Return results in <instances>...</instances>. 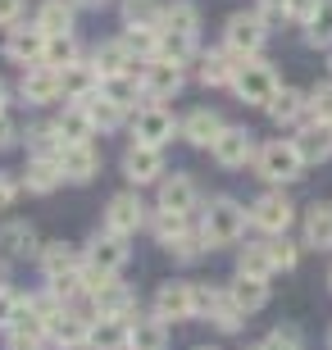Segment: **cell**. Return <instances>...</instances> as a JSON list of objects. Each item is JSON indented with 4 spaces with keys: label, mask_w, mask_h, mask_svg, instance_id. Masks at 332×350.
I'll use <instances>...</instances> for the list:
<instances>
[{
    "label": "cell",
    "mask_w": 332,
    "mask_h": 350,
    "mask_svg": "<svg viewBox=\"0 0 332 350\" xmlns=\"http://www.w3.org/2000/svg\"><path fill=\"white\" fill-rule=\"evenodd\" d=\"M209 155H214L218 169H246V164L255 159V137L246 128H223L218 142L209 146Z\"/></svg>",
    "instance_id": "12"
},
{
    "label": "cell",
    "mask_w": 332,
    "mask_h": 350,
    "mask_svg": "<svg viewBox=\"0 0 332 350\" xmlns=\"http://www.w3.org/2000/svg\"><path fill=\"white\" fill-rule=\"evenodd\" d=\"M146 223H151V232H155V241H159V246H173V241H178V237L182 232H187V228H192V219H187V214H168V209H155V214H151V219H146Z\"/></svg>",
    "instance_id": "38"
},
{
    "label": "cell",
    "mask_w": 332,
    "mask_h": 350,
    "mask_svg": "<svg viewBox=\"0 0 332 350\" xmlns=\"http://www.w3.org/2000/svg\"><path fill=\"white\" fill-rule=\"evenodd\" d=\"M0 250L10 255V260H27V255H41V241H37V228L23 219H14L0 228Z\"/></svg>",
    "instance_id": "24"
},
{
    "label": "cell",
    "mask_w": 332,
    "mask_h": 350,
    "mask_svg": "<svg viewBox=\"0 0 332 350\" xmlns=\"http://www.w3.org/2000/svg\"><path fill=\"white\" fill-rule=\"evenodd\" d=\"M60 82H64V96H68L73 105L91 100V96L101 91V73H96L91 64H73V68H64V73H60Z\"/></svg>",
    "instance_id": "29"
},
{
    "label": "cell",
    "mask_w": 332,
    "mask_h": 350,
    "mask_svg": "<svg viewBox=\"0 0 332 350\" xmlns=\"http://www.w3.org/2000/svg\"><path fill=\"white\" fill-rule=\"evenodd\" d=\"M146 219H151V209L141 205L137 187L110 196V205H105V232H114V237H132L137 228H146Z\"/></svg>",
    "instance_id": "7"
},
{
    "label": "cell",
    "mask_w": 332,
    "mask_h": 350,
    "mask_svg": "<svg viewBox=\"0 0 332 350\" xmlns=\"http://www.w3.org/2000/svg\"><path fill=\"white\" fill-rule=\"evenodd\" d=\"M55 132H60V142L73 146V142H91L96 137V123H91V109L87 105H64V114L55 118Z\"/></svg>",
    "instance_id": "25"
},
{
    "label": "cell",
    "mask_w": 332,
    "mask_h": 350,
    "mask_svg": "<svg viewBox=\"0 0 332 350\" xmlns=\"http://www.w3.org/2000/svg\"><path fill=\"white\" fill-rule=\"evenodd\" d=\"M305 37H309V46H323V51H332V0H323L319 14L305 23Z\"/></svg>",
    "instance_id": "44"
},
{
    "label": "cell",
    "mask_w": 332,
    "mask_h": 350,
    "mask_svg": "<svg viewBox=\"0 0 332 350\" xmlns=\"http://www.w3.org/2000/svg\"><path fill=\"white\" fill-rule=\"evenodd\" d=\"M159 32L196 37V32H201V10H196L192 0H173V5H164V14H159Z\"/></svg>",
    "instance_id": "27"
},
{
    "label": "cell",
    "mask_w": 332,
    "mask_h": 350,
    "mask_svg": "<svg viewBox=\"0 0 332 350\" xmlns=\"http://www.w3.org/2000/svg\"><path fill=\"white\" fill-rule=\"evenodd\" d=\"M96 305V319H137V305H132V291L123 282H114V286H105L101 296L91 300Z\"/></svg>",
    "instance_id": "30"
},
{
    "label": "cell",
    "mask_w": 332,
    "mask_h": 350,
    "mask_svg": "<svg viewBox=\"0 0 332 350\" xmlns=\"http://www.w3.org/2000/svg\"><path fill=\"white\" fill-rule=\"evenodd\" d=\"M228 128L223 123V114L218 109H192V114L178 123V132H182V142L187 146H201V150H209V146L218 142V132Z\"/></svg>",
    "instance_id": "18"
},
{
    "label": "cell",
    "mask_w": 332,
    "mask_h": 350,
    "mask_svg": "<svg viewBox=\"0 0 332 350\" xmlns=\"http://www.w3.org/2000/svg\"><path fill=\"white\" fill-rule=\"evenodd\" d=\"M305 109L314 123H332V82H319V87L305 96Z\"/></svg>",
    "instance_id": "47"
},
{
    "label": "cell",
    "mask_w": 332,
    "mask_h": 350,
    "mask_svg": "<svg viewBox=\"0 0 332 350\" xmlns=\"http://www.w3.org/2000/svg\"><path fill=\"white\" fill-rule=\"evenodd\" d=\"M328 286H332V269H328Z\"/></svg>",
    "instance_id": "62"
},
{
    "label": "cell",
    "mask_w": 332,
    "mask_h": 350,
    "mask_svg": "<svg viewBox=\"0 0 332 350\" xmlns=\"http://www.w3.org/2000/svg\"><path fill=\"white\" fill-rule=\"evenodd\" d=\"M237 273H242V278H259V282H268V278L278 273V269H273V260H268L264 241H251V246L237 255Z\"/></svg>",
    "instance_id": "36"
},
{
    "label": "cell",
    "mask_w": 332,
    "mask_h": 350,
    "mask_svg": "<svg viewBox=\"0 0 332 350\" xmlns=\"http://www.w3.org/2000/svg\"><path fill=\"white\" fill-rule=\"evenodd\" d=\"M14 142H18V128L10 123V109H5L0 114V146H14Z\"/></svg>",
    "instance_id": "56"
},
{
    "label": "cell",
    "mask_w": 332,
    "mask_h": 350,
    "mask_svg": "<svg viewBox=\"0 0 332 350\" xmlns=\"http://www.w3.org/2000/svg\"><path fill=\"white\" fill-rule=\"evenodd\" d=\"M292 223H296V205L282 191H264L251 205V228H259L264 237H287Z\"/></svg>",
    "instance_id": "6"
},
{
    "label": "cell",
    "mask_w": 332,
    "mask_h": 350,
    "mask_svg": "<svg viewBox=\"0 0 332 350\" xmlns=\"http://www.w3.org/2000/svg\"><path fill=\"white\" fill-rule=\"evenodd\" d=\"M128 350H168V323L159 314H137L128 323Z\"/></svg>",
    "instance_id": "23"
},
{
    "label": "cell",
    "mask_w": 332,
    "mask_h": 350,
    "mask_svg": "<svg viewBox=\"0 0 332 350\" xmlns=\"http://www.w3.org/2000/svg\"><path fill=\"white\" fill-rule=\"evenodd\" d=\"M73 5H105V0H73Z\"/></svg>",
    "instance_id": "58"
},
{
    "label": "cell",
    "mask_w": 332,
    "mask_h": 350,
    "mask_svg": "<svg viewBox=\"0 0 332 350\" xmlns=\"http://www.w3.org/2000/svg\"><path fill=\"white\" fill-rule=\"evenodd\" d=\"M91 68L101 73V82L105 78H118V73H137V55L128 51V41L118 37V41H105L101 51L91 55Z\"/></svg>",
    "instance_id": "22"
},
{
    "label": "cell",
    "mask_w": 332,
    "mask_h": 350,
    "mask_svg": "<svg viewBox=\"0 0 332 350\" xmlns=\"http://www.w3.org/2000/svg\"><path fill=\"white\" fill-rule=\"evenodd\" d=\"M155 314L164 323H187L196 319V282H159L155 291Z\"/></svg>",
    "instance_id": "9"
},
{
    "label": "cell",
    "mask_w": 332,
    "mask_h": 350,
    "mask_svg": "<svg viewBox=\"0 0 332 350\" xmlns=\"http://www.w3.org/2000/svg\"><path fill=\"white\" fill-rule=\"evenodd\" d=\"M82 264H91V269H101V273H110V278H118V273H123V264H128V237L96 232L87 241V260H82Z\"/></svg>",
    "instance_id": "13"
},
{
    "label": "cell",
    "mask_w": 332,
    "mask_h": 350,
    "mask_svg": "<svg viewBox=\"0 0 332 350\" xmlns=\"http://www.w3.org/2000/svg\"><path fill=\"white\" fill-rule=\"evenodd\" d=\"M264 246H268V260H273V269H278V273L296 269V260H301V250H296L287 237H268Z\"/></svg>",
    "instance_id": "48"
},
{
    "label": "cell",
    "mask_w": 332,
    "mask_h": 350,
    "mask_svg": "<svg viewBox=\"0 0 332 350\" xmlns=\"http://www.w3.org/2000/svg\"><path fill=\"white\" fill-rule=\"evenodd\" d=\"M251 350H305V346H301V337H296L292 327H278V332H268V337Z\"/></svg>",
    "instance_id": "49"
},
{
    "label": "cell",
    "mask_w": 332,
    "mask_h": 350,
    "mask_svg": "<svg viewBox=\"0 0 332 350\" xmlns=\"http://www.w3.org/2000/svg\"><path fill=\"white\" fill-rule=\"evenodd\" d=\"M101 96H110V100L123 105V109H137V100H146V96H141V78H137V73L105 78V82H101Z\"/></svg>",
    "instance_id": "35"
},
{
    "label": "cell",
    "mask_w": 332,
    "mask_h": 350,
    "mask_svg": "<svg viewBox=\"0 0 332 350\" xmlns=\"http://www.w3.org/2000/svg\"><path fill=\"white\" fill-rule=\"evenodd\" d=\"M205 250H209V241L201 237V228H187V232H182L178 241L168 246V255H178V260H187V264H192V260H201Z\"/></svg>",
    "instance_id": "46"
},
{
    "label": "cell",
    "mask_w": 332,
    "mask_h": 350,
    "mask_svg": "<svg viewBox=\"0 0 332 350\" xmlns=\"http://www.w3.org/2000/svg\"><path fill=\"white\" fill-rule=\"evenodd\" d=\"M128 323L132 319H96L91 323V350H128Z\"/></svg>",
    "instance_id": "33"
},
{
    "label": "cell",
    "mask_w": 332,
    "mask_h": 350,
    "mask_svg": "<svg viewBox=\"0 0 332 350\" xmlns=\"http://www.w3.org/2000/svg\"><path fill=\"white\" fill-rule=\"evenodd\" d=\"M232 91L242 96L246 105H268L273 91H278V73L268 59H237V73H232Z\"/></svg>",
    "instance_id": "4"
},
{
    "label": "cell",
    "mask_w": 332,
    "mask_h": 350,
    "mask_svg": "<svg viewBox=\"0 0 332 350\" xmlns=\"http://www.w3.org/2000/svg\"><path fill=\"white\" fill-rule=\"evenodd\" d=\"M60 182H64V173H60V164H55V159H27V169H23V187L32 196H51L55 187H60Z\"/></svg>",
    "instance_id": "32"
},
{
    "label": "cell",
    "mask_w": 332,
    "mask_h": 350,
    "mask_svg": "<svg viewBox=\"0 0 332 350\" xmlns=\"http://www.w3.org/2000/svg\"><path fill=\"white\" fill-rule=\"evenodd\" d=\"M77 23V10H73V0H46L37 10V27L46 32V37H68Z\"/></svg>",
    "instance_id": "26"
},
{
    "label": "cell",
    "mask_w": 332,
    "mask_h": 350,
    "mask_svg": "<svg viewBox=\"0 0 332 350\" xmlns=\"http://www.w3.org/2000/svg\"><path fill=\"white\" fill-rule=\"evenodd\" d=\"M232 73H237V59L228 51H205L201 55V68H196V78L205 87H232Z\"/></svg>",
    "instance_id": "31"
},
{
    "label": "cell",
    "mask_w": 332,
    "mask_h": 350,
    "mask_svg": "<svg viewBox=\"0 0 332 350\" xmlns=\"http://www.w3.org/2000/svg\"><path fill=\"white\" fill-rule=\"evenodd\" d=\"M18 96H23L27 105H55L64 96V82H60L55 68L32 64V68H23V78H18Z\"/></svg>",
    "instance_id": "15"
},
{
    "label": "cell",
    "mask_w": 332,
    "mask_h": 350,
    "mask_svg": "<svg viewBox=\"0 0 332 350\" xmlns=\"http://www.w3.org/2000/svg\"><path fill=\"white\" fill-rule=\"evenodd\" d=\"M196 55V37H178V32H159V55L155 59H168V64H187Z\"/></svg>",
    "instance_id": "43"
},
{
    "label": "cell",
    "mask_w": 332,
    "mask_h": 350,
    "mask_svg": "<svg viewBox=\"0 0 332 350\" xmlns=\"http://www.w3.org/2000/svg\"><path fill=\"white\" fill-rule=\"evenodd\" d=\"M41 64L55 68V73H64V68L82 64V51H77L73 32H68V37H51V41H46V59H41Z\"/></svg>",
    "instance_id": "40"
},
{
    "label": "cell",
    "mask_w": 332,
    "mask_h": 350,
    "mask_svg": "<svg viewBox=\"0 0 332 350\" xmlns=\"http://www.w3.org/2000/svg\"><path fill=\"white\" fill-rule=\"evenodd\" d=\"M5 109H10V87L0 82V114H5Z\"/></svg>",
    "instance_id": "57"
},
{
    "label": "cell",
    "mask_w": 332,
    "mask_h": 350,
    "mask_svg": "<svg viewBox=\"0 0 332 350\" xmlns=\"http://www.w3.org/2000/svg\"><path fill=\"white\" fill-rule=\"evenodd\" d=\"M296 155L305 159V164H323V159H332V123H314V118H305L301 128H296Z\"/></svg>",
    "instance_id": "16"
},
{
    "label": "cell",
    "mask_w": 332,
    "mask_h": 350,
    "mask_svg": "<svg viewBox=\"0 0 332 350\" xmlns=\"http://www.w3.org/2000/svg\"><path fill=\"white\" fill-rule=\"evenodd\" d=\"M137 78H141V96H146V105H168L182 91V68L168 64V59H146Z\"/></svg>",
    "instance_id": "5"
},
{
    "label": "cell",
    "mask_w": 332,
    "mask_h": 350,
    "mask_svg": "<svg viewBox=\"0 0 332 350\" xmlns=\"http://www.w3.org/2000/svg\"><path fill=\"white\" fill-rule=\"evenodd\" d=\"M305 246L332 250V205H309L305 209Z\"/></svg>",
    "instance_id": "34"
},
{
    "label": "cell",
    "mask_w": 332,
    "mask_h": 350,
    "mask_svg": "<svg viewBox=\"0 0 332 350\" xmlns=\"http://www.w3.org/2000/svg\"><path fill=\"white\" fill-rule=\"evenodd\" d=\"M18 191H23V182L14 178V173H0V214H5V209L18 200Z\"/></svg>",
    "instance_id": "53"
},
{
    "label": "cell",
    "mask_w": 332,
    "mask_h": 350,
    "mask_svg": "<svg viewBox=\"0 0 332 350\" xmlns=\"http://www.w3.org/2000/svg\"><path fill=\"white\" fill-rule=\"evenodd\" d=\"M5 350H46V337H32V332H10V346Z\"/></svg>",
    "instance_id": "55"
},
{
    "label": "cell",
    "mask_w": 332,
    "mask_h": 350,
    "mask_svg": "<svg viewBox=\"0 0 332 350\" xmlns=\"http://www.w3.org/2000/svg\"><path fill=\"white\" fill-rule=\"evenodd\" d=\"M255 14L264 27H278V23H287V0H255Z\"/></svg>",
    "instance_id": "51"
},
{
    "label": "cell",
    "mask_w": 332,
    "mask_h": 350,
    "mask_svg": "<svg viewBox=\"0 0 332 350\" xmlns=\"http://www.w3.org/2000/svg\"><path fill=\"white\" fill-rule=\"evenodd\" d=\"M328 68H332V51H328Z\"/></svg>",
    "instance_id": "61"
},
{
    "label": "cell",
    "mask_w": 332,
    "mask_h": 350,
    "mask_svg": "<svg viewBox=\"0 0 332 350\" xmlns=\"http://www.w3.org/2000/svg\"><path fill=\"white\" fill-rule=\"evenodd\" d=\"M18 310H23V296H14L10 286H0V327H5V332L18 323Z\"/></svg>",
    "instance_id": "50"
},
{
    "label": "cell",
    "mask_w": 332,
    "mask_h": 350,
    "mask_svg": "<svg viewBox=\"0 0 332 350\" xmlns=\"http://www.w3.org/2000/svg\"><path fill=\"white\" fill-rule=\"evenodd\" d=\"M196 200H201V191H196V178H192V173L159 178V209H168V214H187V219H192Z\"/></svg>",
    "instance_id": "17"
},
{
    "label": "cell",
    "mask_w": 332,
    "mask_h": 350,
    "mask_svg": "<svg viewBox=\"0 0 332 350\" xmlns=\"http://www.w3.org/2000/svg\"><path fill=\"white\" fill-rule=\"evenodd\" d=\"M123 178H128L132 187L159 182V178H164V150H159V146H141V142H132L128 150H123Z\"/></svg>",
    "instance_id": "11"
},
{
    "label": "cell",
    "mask_w": 332,
    "mask_h": 350,
    "mask_svg": "<svg viewBox=\"0 0 332 350\" xmlns=\"http://www.w3.org/2000/svg\"><path fill=\"white\" fill-rule=\"evenodd\" d=\"M173 132H178V118L168 114L164 105H141L132 114V142H141V146H159L164 150V142H173Z\"/></svg>",
    "instance_id": "8"
},
{
    "label": "cell",
    "mask_w": 332,
    "mask_h": 350,
    "mask_svg": "<svg viewBox=\"0 0 332 350\" xmlns=\"http://www.w3.org/2000/svg\"><path fill=\"white\" fill-rule=\"evenodd\" d=\"M41 273H46V282H60V278H77L82 273V255H77V246H68V241H51V246H41Z\"/></svg>",
    "instance_id": "20"
},
{
    "label": "cell",
    "mask_w": 332,
    "mask_h": 350,
    "mask_svg": "<svg viewBox=\"0 0 332 350\" xmlns=\"http://www.w3.org/2000/svg\"><path fill=\"white\" fill-rule=\"evenodd\" d=\"M128 51L137 55V59H155L159 55V27H128Z\"/></svg>",
    "instance_id": "45"
},
{
    "label": "cell",
    "mask_w": 332,
    "mask_h": 350,
    "mask_svg": "<svg viewBox=\"0 0 332 350\" xmlns=\"http://www.w3.org/2000/svg\"><path fill=\"white\" fill-rule=\"evenodd\" d=\"M264 41H268V27L259 23L255 10L232 14L228 27H223V51H228L232 59H255V55L264 51Z\"/></svg>",
    "instance_id": "3"
},
{
    "label": "cell",
    "mask_w": 332,
    "mask_h": 350,
    "mask_svg": "<svg viewBox=\"0 0 332 350\" xmlns=\"http://www.w3.org/2000/svg\"><path fill=\"white\" fill-rule=\"evenodd\" d=\"M196 350H218V346H196Z\"/></svg>",
    "instance_id": "60"
},
{
    "label": "cell",
    "mask_w": 332,
    "mask_h": 350,
    "mask_svg": "<svg viewBox=\"0 0 332 350\" xmlns=\"http://www.w3.org/2000/svg\"><path fill=\"white\" fill-rule=\"evenodd\" d=\"M246 223H251V209H242L232 196H214V200L205 205L201 237L209 246H237L246 237Z\"/></svg>",
    "instance_id": "1"
},
{
    "label": "cell",
    "mask_w": 332,
    "mask_h": 350,
    "mask_svg": "<svg viewBox=\"0 0 332 350\" xmlns=\"http://www.w3.org/2000/svg\"><path fill=\"white\" fill-rule=\"evenodd\" d=\"M27 150H32L37 159H55V155H60L64 142H60L55 123H37V128H27Z\"/></svg>",
    "instance_id": "41"
},
{
    "label": "cell",
    "mask_w": 332,
    "mask_h": 350,
    "mask_svg": "<svg viewBox=\"0 0 332 350\" xmlns=\"http://www.w3.org/2000/svg\"><path fill=\"white\" fill-rule=\"evenodd\" d=\"M0 286H5V264H0Z\"/></svg>",
    "instance_id": "59"
},
{
    "label": "cell",
    "mask_w": 332,
    "mask_h": 350,
    "mask_svg": "<svg viewBox=\"0 0 332 350\" xmlns=\"http://www.w3.org/2000/svg\"><path fill=\"white\" fill-rule=\"evenodd\" d=\"M228 296H232V305L242 314H259L268 305V282H259V278H232V286H228Z\"/></svg>",
    "instance_id": "28"
},
{
    "label": "cell",
    "mask_w": 332,
    "mask_h": 350,
    "mask_svg": "<svg viewBox=\"0 0 332 350\" xmlns=\"http://www.w3.org/2000/svg\"><path fill=\"white\" fill-rule=\"evenodd\" d=\"M46 41H51V37H46L37 23H32V27L14 23L10 32H5V59L32 68V64H41V59H46Z\"/></svg>",
    "instance_id": "10"
},
{
    "label": "cell",
    "mask_w": 332,
    "mask_h": 350,
    "mask_svg": "<svg viewBox=\"0 0 332 350\" xmlns=\"http://www.w3.org/2000/svg\"><path fill=\"white\" fill-rule=\"evenodd\" d=\"M91 323L96 319H87L82 310H73V305H64V314L51 323V341L60 350H77V346H87V337H91Z\"/></svg>",
    "instance_id": "21"
},
{
    "label": "cell",
    "mask_w": 332,
    "mask_h": 350,
    "mask_svg": "<svg viewBox=\"0 0 332 350\" xmlns=\"http://www.w3.org/2000/svg\"><path fill=\"white\" fill-rule=\"evenodd\" d=\"M82 105L91 109V123H96V132H114V128H123V118H128V109H123V105H114L110 96H101V91H96L91 100H82Z\"/></svg>",
    "instance_id": "37"
},
{
    "label": "cell",
    "mask_w": 332,
    "mask_h": 350,
    "mask_svg": "<svg viewBox=\"0 0 332 350\" xmlns=\"http://www.w3.org/2000/svg\"><path fill=\"white\" fill-rule=\"evenodd\" d=\"M27 0H0V27H14L18 18H23Z\"/></svg>",
    "instance_id": "54"
},
{
    "label": "cell",
    "mask_w": 332,
    "mask_h": 350,
    "mask_svg": "<svg viewBox=\"0 0 332 350\" xmlns=\"http://www.w3.org/2000/svg\"><path fill=\"white\" fill-rule=\"evenodd\" d=\"M328 341H332V332H328Z\"/></svg>",
    "instance_id": "63"
},
{
    "label": "cell",
    "mask_w": 332,
    "mask_h": 350,
    "mask_svg": "<svg viewBox=\"0 0 332 350\" xmlns=\"http://www.w3.org/2000/svg\"><path fill=\"white\" fill-rule=\"evenodd\" d=\"M264 114L278 123V128H301L309 118V109H305V91H296V87H278L273 91V100L264 105Z\"/></svg>",
    "instance_id": "19"
},
{
    "label": "cell",
    "mask_w": 332,
    "mask_h": 350,
    "mask_svg": "<svg viewBox=\"0 0 332 350\" xmlns=\"http://www.w3.org/2000/svg\"><path fill=\"white\" fill-rule=\"evenodd\" d=\"M214 327H223V332H237V327L246 323V314L232 305V296H228V286H218L214 291V300H209V314H205Z\"/></svg>",
    "instance_id": "39"
},
{
    "label": "cell",
    "mask_w": 332,
    "mask_h": 350,
    "mask_svg": "<svg viewBox=\"0 0 332 350\" xmlns=\"http://www.w3.org/2000/svg\"><path fill=\"white\" fill-rule=\"evenodd\" d=\"M55 164H60V173H64V182H91L96 173H101V150L91 142H73V146H64L60 155H55Z\"/></svg>",
    "instance_id": "14"
},
{
    "label": "cell",
    "mask_w": 332,
    "mask_h": 350,
    "mask_svg": "<svg viewBox=\"0 0 332 350\" xmlns=\"http://www.w3.org/2000/svg\"><path fill=\"white\" fill-rule=\"evenodd\" d=\"M159 0H123V27H159Z\"/></svg>",
    "instance_id": "42"
},
{
    "label": "cell",
    "mask_w": 332,
    "mask_h": 350,
    "mask_svg": "<svg viewBox=\"0 0 332 350\" xmlns=\"http://www.w3.org/2000/svg\"><path fill=\"white\" fill-rule=\"evenodd\" d=\"M319 5L323 0H287V18H292V23H309V18L319 14Z\"/></svg>",
    "instance_id": "52"
},
{
    "label": "cell",
    "mask_w": 332,
    "mask_h": 350,
    "mask_svg": "<svg viewBox=\"0 0 332 350\" xmlns=\"http://www.w3.org/2000/svg\"><path fill=\"white\" fill-rule=\"evenodd\" d=\"M305 159L296 155V142H264L255 150V173L268 182V187H287V182L301 178Z\"/></svg>",
    "instance_id": "2"
}]
</instances>
